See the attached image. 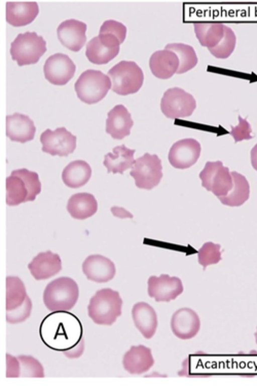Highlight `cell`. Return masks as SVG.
Here are the masks:
<instances>
[{
	"instance_id": "1",
	"label": "cell",
	"mask_w": 257,
	"mask_h": 386,
	"mask_svg": "<svg viewBox=\"0 0 257 386\" xmlns=\"http://www.w3.org/2000/svg\"><path fill=\"white\" fill-rule=\"evenodd\" d=\"M41 190L39 176L26 168L13 170L6 178V202L9 206L34 201Z\"/></svg>"
},
{
	"instance_id": "2",
	"label": "cell",
	"mask_w": 257,
	"mask_h": 386,
	"mask_svg": "<svg viewBox=\"0 0 257 386\" xmlns=\"http://www.w3.org/2000/svg\"><path fill=\"white\" fill-rule=\"evenodd\" d=\"M122 301L119 293L110 288L98 290L87 307L89 317L99 325H111L121 314Z\"/></svg>"
},
{
	"instance_id": "3",
	"label": "cell",
	"mask_w": 257,
	"mask_h": 386,
	"mask_svg": "<svg viewBox=\"0 0 257 386\" xmlns=\"http://www.w3.org/2000/svg\"><path fill=\"white\" fill-rule=\"evenodd\" d=\"M78 296L76 283L70 278L62 277L47 285L43 294V301L51 311H66L74 307Z\"/></svg>"
},
{
	"instance_id": "4",
	"label": "cell",
	"mask_w": 257,
	"mask_h": 386,
	"mask_svg": "<svg viewBox=\"0 0 257 386\" xmlns=\"http://www.w3.org/2000/svg\"><path fill=\"white\" fill-rule=\"evenodd\" d=\"M107 75L112 90L122 95L137 92L144 80L143 71L134 61H120L109 70Z\"/></svg>"
},
{
	"instance_id": "5",
	"label": "cell",
	"mask_w": 257,
	"mask_h": 386,
	"mask_svg": "<svg viewBox=\"0 0 257 386\" xmlns=\"http://www.w3.org/2000/svg\"><path fill=\"white\" fill-rule=\"evenodd\" d=\"M111 83L109 77L100 70L87 69L83 72L74 84L77 97L83 102L95 103L107 94Z\"/></svg>"
},
{
	"instance_id": "6",
	"label": "cell",
	"mask_w": 257,
	"mask_h": 386,
	"mask_svg": "<svg viewBox=\"0 0 257 386\" xmlns=\"http://www.w3.org/2000/svg\"><path fill=\"white\" fill-rule=\"evenodd\" d=\"M46 51V41L35 32L20 33L11 43L12 58L19 66L36 63Z\"/></svg>"
},
{
	"instance_id": "7",
	"label": "cell",
	"mask_w": 257,
	"mask_h": 386,
	"mask_svg": "<svg viewBox=\"0 0 257 386\" xmlns=\"http://www.w3.org/2000/svg\"><path fill=\"white\" fill-rule=\"evenodd\" d=\"M161 160L156 154L148 153L137 158L130 174L135 180L137 187L150 190L160 183L162 176Z\"/></svg>"
},
{
	"instance_id": "8",
	"label": "cell",
	"mask_w": 257,
	"mask_h": 386,
	"mask_svg": "<svg viewBox=\"0 0 257 386\" xmlns=\"http://www.w3.org/2000/svg\"><path fill=\"white\" fill-rule=\"evenodd\" d=\"M202 186L211 191L218 199L225 196L231 191L233 181L227 167L222 162H207L199 174Z\"/></svg>"
},
{
	"instance_id": "9",
	"label": "cell",
	"mask_w": 257,
	"mask_h": 386,
	"mask_svg": "<svg viewBox=\"0 0 257 386\" xmlns=\"http://www.w3.org/2000/svg\"><path fill=\"white\" fill-rule=\"evenodd\" d=\"M196 106L193 96L179 87L167 90L161 101V108L164 115L170 118L189 116Z\"/></svg>"
},
{
	"instance_id": "10",
	"label": "cell",
	"mask_w": 257,
	"mask_h": 386,
	"mask_svg": "<svg viewBox=\"0 0 257 386\" xmlns=\"http://www.w3.org/2000/svg\"><path fill=\"white\" fill-rule=\"evenodd\" d=\"M120 40L108 33H100L86 44L85 55L88 60L96 64H105L118 53Z\"/></svg>"
},
{
	"instance_id": "11",
	"label": "cell",
	"mask_w": 257,
	"mask_h": 386,
	"mask_svg": "<svg viewBox=\"0 0 257 386\" xmlns=\"http://www.w3.org/2000/svg\"><path fill=\"white\" fill-rule=\"evenodd\" d=\"M42 151L52 156H67L76 148V137L65 127H58L54 131L46 130L40 136Z\"/></svg>"
},
{
	"instance_id": "12",
	"label": "cell",
	"mask_w": 257,
	"mask_h": 386,
	"mask_svg": "<svg viewBox=\"0 0 257 386\" xmlns=\"http://www.w3.org/2000/svg\"><path fill=\"white\" fill-rule=\"evenodd\" d=\"M76 66L69 57L61 53L50 56L45 61L43 70L45 77L57 85L65 84L73 76Z\"/></svg>"
},
{
	"instance_id": "13",
	"label": "cell",
	"mask_w": 257,
	"mask_h": 386,
	"mask_svg": "<svg viewBox=\"0 0 257 386\" xmlns=\"http://www.w3.org/2000/svg\"><path fill=\"white\" fill-rule=\"evenodd\" d=\"M149 295L156 301L169 302L175 299L183 291L181 280L177 277L162 274L151 276L148 281Z\"/></svg>"
},
{
	"instance_id": "14",
	"label": "cell",
	"mask_w": 257,
	"mask_h": 386,
	"mask_svg": "<svg viewBox=\"0 0 257 386\" xmlns=\"http://www.w3.org/2000/svg\"><path fill=\"white\" fill-rule=\"evenodd\" d=\"M201 152L199 143L192 138L175 143L170 149L168 159L172 166L184 169L190 167L198 159Z\"/></svg>"
},
{
	"instance_id": "15",
	"label": "cell",
	"mask_w": 257,
	"mask_h": 386,
	"mask_svg": "<svg viewBox=\"0 0 257 386\" xmlns=\"http://www.w3.org/2000/svg\"><path fill=\"white\" fill-rule=\"evenodd\" d=\"M86 24L74 19L65 20L57 29L58 38L63 45L73 51L80 50L86 41Z\"/></svg>"
},
{
	"instance_id": "16",
	"label": "cell",
	"mask_w": 257,
	"mask_h": 386,
	"mask_svg": "<svg viewBox=\"0 0 257 386\" xmlns=\"http://www.w3.org/2000/svg\"><path fill=\"white\" fill-rule=\"evenodd\" d=\"M171 327L174 334L182 339L195 336L200 329V322L197 314L189 308H182L173 315Z\"/></svg>"
},
{
	"instance_id": "17",
	"label": "cell",
	"mask_w": 257,
	"mask_h": 386,
	"mask_svg": "<svg viewBox=\"0 0 257 386\" xmlns=\"http://www.w3.org/2000/svg\"><path fill=\"white\" fill-rule=\"evenodd\" d=\"M82 271L88 280L97 283L107 282L115 274L113 263L99 254L88 256L82 264Z\"/></svg>"
},
{
	"instance_id": "18",
	"label": "cell",
	"mask_w": 257,
	"mask_h": 386,
	"mask_svg": "<svg viewBox=\"0 0 257 386\" xmlns=\"http://www.w3.org/2000/svg\"><path fill=\"white\" fill-rule=\"evenodd\" d=\"M36 132L34 122L18 112L6 116V135L12 141L21 143L32 140Z\"/></svg>"
},
{
	"instance_id": "19",
	"label": "cell",
	"mask_w": 257,
	"mask_h": 386,
	"mask_svg": "<svg viewBox=\"0 0 257 386\" xmlns=\"http://www.w3.org/2000/svg\"><path fill=\"white\" fill-rule=\"evenodd\" d=\"M133 124L131 115L125 106L116 105L107 113L105 131L112 138L121 140L130 135Z\"/></svg>"
},
{
	"instance_id": "20",
	"label": "cell",
	"mask_w": 257,
	"mask_h": 386,
	"mask_svg": "<svg viewBox=\"0 0 257 386\" xmlns=\"http://www.w3.org/2000/svg\"><path fill=\"white\" fill-rule=\"evenodd\" d=\"M28 267L36 280H44L60 272L62 269L61 261L58 254L49 250L39 253Z\"/></svg>"
},
{
	"instance_id": "21",
	"label": "cell",
	"mask_w": 257,
	"mask_h": 386,
	"mask_svg": "<svg viewBox=\"0 0 257 386\" xmlns=\"http://www.w3.org/2000/svg\"><path fill=\"white\" fill-rule=\"evenodd\" d=\"M124 369L131 374H140L148 371L154 364L151 349L143 345L132 346L123 357Z\"/></svg>"
},
{
	"instance_id": "22",
	"label": "cell",
	"mask_w": 257,
	"mask_h": 386,
	"mask_svg": "<svg viewBox=\"0 0 257 386\" xmlns=\"http://www.w3.org/2000/svg\"><path fill=\"white\" fill-rule=\"evenodd\" d=\"M179 64V60L176 54L166 49L153 53L149 61L152 72L155 76L161 79L171 77L177 72Z\"/></svg>"
},
{
	"instance_id": "23",
	"label": "cell",
	"mask_w": 257,
	"mask_h": 386,
	"mask_svg": "<svg viewBox=\"0 0 257 386\" xmlns=\"http://www.w3.org/2000/svg\"><path fill=\"white\" fill-rule=\"evenodd\" d=\"M39 13L36 2H7L6 20L14 26H21L32 22Z\"/></svg>"
},
{
	"instance_id": "24",
	"label": "cell",
	"mask_w": 257,
	"mask_h": 386,
	"mask_svg": "<svg viewBox=\"0 0 257 386\" xmlns=\"http://www.w3.org/2000/svg\"><path fill=\"white\" fill-rule=\"evenodd\" d=\"M132 313L137 328L146 338H151L158 325L157 316L154 308L149 304L141 302L134 305Z\"/></svg>"
},
{
	"instance_id": "25",
	"label": "cell",
	"mask_w": 257,
	"mask_h": 386,
	"mask_svg": "<svg viewBox=\"0 0 257 386\" xmlns=\"http://www.w3.org/2000/svg\"><path fill=\"white\" fill-rule=\"evenodd\" d=\"M193 25L200 43L208 49L219 45L226 35L227 26L221 23L197 22Z\"/></svg>"
},
{
	"instance_id": "26",
	"label": "cell",
	"mask_w": 257,
	"mask_h": 386,
	"mask_svg": "<svg viewBox=\"0 0 257 386\" xmlns=\"http://www.w3.org/2000/svg\"><path fill=\"white\" fill-rule=\"evenodd\" d=\"M135 150L127 148L124 145L117 146L104 156L103 164L107 172L122 174L126 170L132 167L135 160L134 159Z\"/></svg>"
},
{
	"instance_id": "27",
	"label": "cell",
	"mask_w": 257,
	"mask_h": 386,
	"mask_svg": "<svg viewBox=\"0 0 257 386\" xmlns=\"http://www.w3.org/2000/svg\"><path fill=\"white\" fill-rule=\"evenodd\" d=\"M67 209L74 218L84 219L91 217L96 212L97 203L91 194L78 193L70 197Z\"/></svg>"
},
{
	"instance_id": "28",
	"label": "cell",
	"mask_w": 257,
	"mask_h": 386,
	"mask_svg": "<svg viewBox=\"0 0 257 386\" xmlns=\"http://www.w3.org/2000/svg\"><path fill=\"white\" fill-rule=\"evenodd\" d=\"M91 172V167L86 162L75 160L64 168L62 179L67 186L77 188L84 185L89 181Z\"/></svg>"
},
{
	"instance_id": "29",
	"label": "cell",
	"mask_w": 257,
	"mask_h": 386,
	"mask_svg": "<svg viewBox=\"0 0 257 386\" xmlns=\"http://www.w3.org/2000/svg\"><path fill=\"white\" fill-rule=\"evenodd\" d=\"M233 185L231 191L224 197L219 198L225 205L234 207L242 205L249 196V185L245 177L235 171L230 172Z\"/></svg>"
},
{
	"instance_id": "30",
	"label": "cell",
	"mask_w": 257,
	"mask_h": 386,
	"mask_svg": "<svg viewBox=\"0 0 257 386\" xmlns=\"http://www.w3.org/2000/svg\"><path fill=\"white\" fill-rule=\"evenodd\" d=\"M28 295L24 283L18 277L6 278V311H12L21 306Z\"/></svg>"
},
{
	"instance_id": "31",
	"label": "cell",
	"mask_w": 257,
	"mask_h": 386,
	"mask_svg": "<svg viewBox=\"0 0 257 386\" xmlns=\"http://www.w3.org/2000/svg\"><path fill=\"white\" fill-rule=\"evenodd\" d=\"M165 49L174 52L179 60V67L177 73H183L193 68L198 62L196 53L192 47L183 43H170Z\"/></svg>"
},
{
	"instance_id": "32",
	"label": "cell",
	"mask_w": 257,
	"mask_h": 386,
	"mask_svg": "<svg viewBox=\"0 0 257 386\" xmlns=\"http://www.w3.org/2000/svg\"><path fill=\"white\" fill-rule=\"evenodd\" d=\"M220 248V244L209 241L204 243L199 249L198 262L203 267V270L207 266L217 264L222 259Z\"/></svg>"
},
{
	"instance_id": "33",
	"label": "cell",
	"mask_w": 257,
	"mask_h": 386,
	"mask_svg": "<svg viewBox=\"0 0 257 386\" xmlns=\"http://www.w3.org/2000/svg\"><path fill=\"white\" fill-rule=\"evenodd\" d=\"M17 358L20 363V376L34 377L44 376L42 365L33 357L29 355H19Z\"/></svg>"
},
{
	"instance_id": "34",
	"label": "cell",
	"mask_w": 257,
	"mask_h": 386,
	"mask_svg": "<svg viewBox=\"0 0 257 386\" xmlns=\"http://www.w3.org/2000/svg\"><path fill=\"white\" fill-rule=\"evenodd\" d=\"M236 40V36L234 32L228 27L225 37L221 43L218 46L208 50L216 58H227L234 50Z\"/></svg>"
},
{
	"instance_id": "35",
	"label": "cell",
	"mask_w": 257,
	"mask_h": 386,
	"mask_svg": "<svg viewBox=\"0 0 257 386\" xmlns=\"http://www.w3.org/2000/svg\"><path fill=\"white\" fill-rule=\"evenodd\" d=\"M32 304L30 298L27 296L24 304L15 310L6 312V320L11 324L22 322L30 315Z\"/></svg>"
},
{
	"instance_id": "36",
	"label": "cell",
	"mask_w": 257,
	"mask_h": 386,
	"mask_svg": "<svg viewBox=\"0 0 257 386\" xmlns=\"http://www.w3.org/2000/svg\"><path fill=\"white\" fill-rule=\"evenodd\" d=\"M99 32L110 33L116 36L122 43L126 36V28L121 23L113 20H108L103 23Z\"/></svg>"
},
{
	"instance_id": "37",
	"label": "cell",
	"mask_w": 257,
	"mask_h": 386,
	"mask_svg": "<svg viewBox=\"0 0 257 386\" xmlns=\"http://www.w3.org/2000/svg\"><path fill=\"white\" fill-rule=\"evenodd\" d=\"M239 123L236 126L231 125V131L230 134L233 137L235 142L243 140H249L252 138L250 134L252 132L250 125L246 119L238 116Z\"/></svg>"
},
{
	"instance_id": "38",
	"label": "cell",
	"mask_w": 257,
	"mask_h": 386,
	"mask_svg": "<svg viewBox=\"0 0 257 386\" xmlns=\"http://www.w3.org/2000/svg\"><path fill=\"white\" fill-rule=\"evenodd\" d=\"M6 376L18 377L20 376V367L19 361L17 358L7 354Z\"/></svg>"
},
{
	"instance_id": "39",
	"label": "cell",
	"mask_w": 257,
	"mask_h": 386,
	"mask_svg": "<svg viewBox=\"0 0 257 386\" xmlns=\"http://www.w3.org/2000/svg\"><path fill=\"white\" fill-rule=\"evenodd\" d=\"M84 349V340L82 338L74 346L71 348L65 350L63 353L70 358H75L79 357L83 353Z\"/></svg>"
},
{
	"instance_id": "40",
	"label": "cell",
	"mask_w": 257,
	"mask_h": 386,
	"mask_svg": "<svg viewBox=\"0 0 257 386\" xmlns=\"http://www.w3.org/2000/svg\"><path fill=\"white\" fill-rule=\"evenodd\" d=\"M250 158L253 168L257 171V144L251 150Z\"/></svg>"
},
{
	"instance_id": "41",
	"label": "cell",
	"mask_w": 257,
	"mask_h": 386,
	"mask_svg": "<svg viewBox=\"0 0 257 386\" xmlns=\"http://www.w3.org/2000/svg\"><path fill=\"white\" fill-rule=\"evenodd\" d=\"M254 336H255V342H256V343H257V330H256V332L254 333Z\"/></svg>"
}]
</instances>
